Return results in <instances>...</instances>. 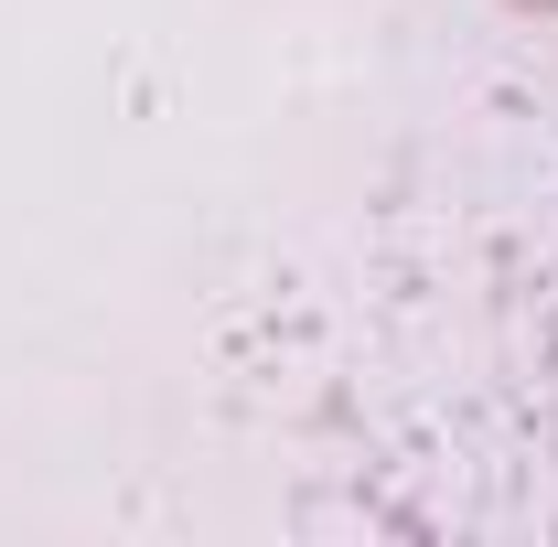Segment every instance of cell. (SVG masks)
<instances>
[{
	"label": "cell",
	"instance_id": "1",
	"mask_svg": "<svg viewBox=\"0 0 558 547\" xmlns=\"http://www.w3.org/2000/svg\"><path fill=\"white\" fill-rule=\"evenodd\" d=\"M515 11H558V0H515Z\"/></svg>",
	"mask_w": 558,
	"mask_h": 547
}]
</instances>
